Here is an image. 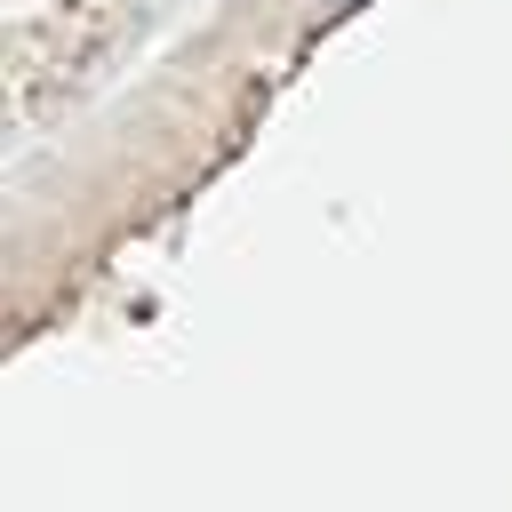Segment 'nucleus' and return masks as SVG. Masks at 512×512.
I'll return each mask as SVG.
<instances>
[{"label":"nucleus","instance_id":"nucleus-1","mask_svg":"<svg viewBox=\"0 0 512 512\" xmlns=\"http://www.w3.org/2000/svg\"><path fill=\"white\" fill-rule=\"evenodd\" d=\"M336 8H352V0H336Z\"/></svg>","mask_w":512,"mask_h":512}]
</instances>
